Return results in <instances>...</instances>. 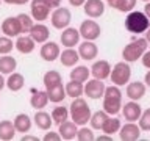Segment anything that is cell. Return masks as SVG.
<instances>
[{"mask_svg":"<svg viewBox=\"0 0 150 141\" xmlns=\"http://www.w3.org/2000/svg\"><path fill=\"white\" fill-rule=\"evenodd\" d=\"M28 35H30L33 39H35V42H38V44H44L45 41H49L50 31H49V27L47 25L38 22V24H33V27H31V30H30Z\"/></svg>","mask_w":150,"mask_h":141,"instance_id":"cell-15","label":"cell"},{"mask_svg":"<svg viewBox=\"0 0 150 141\" xmlns=\"http://www.w3.org/2000/svg\"><path fill=\"white\" fill-rule=\"evenodd\" d=\"M30 8H31V17L38 22H44L45 19H49V14L52 9L45 0H31Z\"/></svg>","mask_w":150,"mask_h":141,"instance_id":"cell-9","label":"cell"},{"mask_svg":"<svg viewBox=\"0 0 150 141\" xmlns=\"http://www.w3.org/2000/svg\"><path fill=\"white\" fill-rule=\"evenodd\" d=\"M105 83H103V80L100 78H92V80H88V83L84 85V94L92 99V100H97V99L103 97V94H105Z\"/></svg>","mask_w":150,"mask_h":141,"instance_id":"cell-8","label":"cell"},{"mask_svg":"<svg viewBox=\"0 0 150 141\" xmlns=\"http://www.w3.org/2000/svg\"><path fill=\"white\" fill-rule=\"evenodd\" d=\"M111 64L108 63L106 60H98L92 64L91 68V74L94 75V78H100V80H105L110 77L111 74Z\"/></svg>","mask_w":150,"mask_h":141,"instance_id":"cell-18","label":"cell"},{"mask_svg":"<svg viewBox=\"0 0 150 141\" xmlns=\"http://www.w3.org/2000/svg\"><path fill=\"white\" fill-rule=\"evenodd\" d=\"M69 115L77 125H86L89 119H91V107L88 105V102L83 97H75L69 108Z\"/></svg>","mask_w":150,"mask_h":141,"instance_id":"cell-1","label":"cell"},{"mask_svg":"<svg viewBox=\"0 0 150 141\" xmlns=\"http://www.w3.org/2000/svg\"><path fill=\"white\" fill-rule=\"evenodd\" d=\"M144 13L147 14V17L150 19V2H147V3H145V6H144Z\"/></svg>","mask_w":150,"mask_h":141,"instance_id":"cell-48","label":"cell"},{"mask_svg":"<svg viewBox=\"0 0 150 141\" xmlns=\"http://www.w3.org/2000/svg\"><path fill=\"white\" fill-rule=\"evenodd\" d=\"M49 102L50 100H49V96H47V91H35L31 99H30V105L35 108V110H42V108H45Z\"/></svg>","mask_w":150,"mask_h":141,"instance_id":"cell-26","label":"cell"},{"mask_svg":"<svg viewBox=\"0 0 150 141\" xmlns=\"http://www.w3.org/2000/svg\"><path fill=\"white\" fill-rule=\"evenodd\" d=\"M145 88H147V85L142 83V82H130L127 83V97L130 99V100H139V99L144 97L145 94Z\"/></svg>","mask_w":150,"mask_h":141,"instance_id":"cell-17","label":"cell"},{"mask_svg":"<svg viewBox=\"0 0 150 141\" xmlns=\"http://www.w3.org/2000/svg\"><path fill=\"white\" fill-rule=\"evenodd\" d=\"M108 113L105 110H98L96 113H92L91 115V119H89V122H91V127L92 129H96V130H102L103 129V125H105V122L108 119Z\"/></svg>","mask_w":150,"mask_h":141,"instance_id":"cell-31","label":"cell"},{"mask_svg":"<svg viewBox=\"0 0 150 141\" xmlns=\"http://www.w3.org/2000/svg\"><path fill=\"white\" fill-rule=\"evenodd\" d=\"M0 3H2V0H0Z\"/></svg>","mask_w":150,"mask_h":141,"instance_id":"cell-54","label":"cell"},{"mask_svg":"<svg viewBox=\"0 0 150 141\" xmlns=\"http://www.w3.org/2000/svg\"><path fill=\"white\" fill-rule=\"evenodd\" d=\"M96 140H97V141H111V140H112V135L103 133V135H98V136H97Z\"/></svg>","mask_w":150,"mask_h":141,"instance_id":"cell-43","label":"cell"},{"mask_svg":"<svg viewBox=\"0 0 150 141\" xmlns=\"http://www.w3.org/2000/svg\"><path fill=\"white\" fill-rule=\"evenodd\" d=\"M47 5H49L50 8H58L61 5V0H45Z\"/></svg>","mask_w":150,"mask_h":141,"instance_id":"cell-44","label":"cell"},{"mask_svg":"<svg viewBox=\"0 0 150 141\" xmlns=\"http://www.w3.org/2000/svg\"><path fill=\"white\" fill-rule=\"evenodd\" d=\"M78 55H80V58H83L84 61H91L98 55V49H97V46L94 44V41L84 39V42H81V44L78 46Z\"/></svg>","mask_w":150,"mask_h":141,"instance_id":"cell-16","label":"cell"},{"mask_svg":"<svg viewBox=\"0 0 150 141\" xmlns=\"http://www.w3.org/2000/svg\"><path fill=\"white\" fill-rule=\"evenodd\" d=\"M16 135V127L11 121H0V140L2 141H11Z\"/></svg>","mask_w":150,"mask_h":141,"instance_id":"cell-28","label":"cell"},{"mask_svg":"<svg viewBox=\"0 0 150 141\" xmlns=\"http://www.w3.org/2000/svg\"><path fill=\"white\" fill-rule=\"evenodd\" d=\"M16 68H17V61L14 56H9L8 53L0 56V72L3 75H9L16 70Z\"/></svg>","mask_w":150,"mask_h":141,"instance_id":"cell-27","label":"cell"},{"mask_svg":"<svg viewBox=\"0 0 150 141\" xmlns=\"http://www.w3.org/2000/svg\"><path fill=\"white\" fill-rule=\"evenodd\" d=\"M89 75H91V70H89L86 66H77L75 69L70 70V80H77V82H88Z\"/></svg>","mask_w":150,"mask_h":141,"instance_id":"cell-35","label":"cell"},{"mask_svg":"<svg viewBox=\"0 0 150 141\" xmlns=\"http://www.w3.org/2000/svg\"><path fill=\"white\" fill-rule=\"evenodd\" d=\"M5 86H6V80L3 78V74L0 72V91H2V89H3Z\"/></svg>","mask_w":150,"mask_h":141,"instance_id":"cell-47","label":"cell"},{"mask_svg":"<svg viewBox=\"0 0 150 141\" xmlns=\"http://www.w3.org/2000/svg\"><path fill=\"white\" fill-rule=\"evenodd\" d=\"M141 61H142L144 68L150 69V50H145V52H144V55L141 56Z\"/></svg>","mask_w":150,"mask_h":141,"instance_id":"cell-42","label":"cell"},{"mask_svg":"<svg viewBox=\"0 0 150 141\" xmlns=\"http://www.w3.org/2000/svg\"><path fill=\"white\" fill-rule=\"evenodd\" d=\"M108 6L114 8L120 13H130L136 6V0H112Z\"/></svg>","mask_w":150,"mask_h":141,"instance_id":"cell-34","label":"cell"},{"mask_svg":"<svg viewBox=\"0 0 150 141\" xmlns=\"http://www.w3.org/2000/svg\"><path fill=\"white\" fill-rule=\"evenodd\" d=\"M119 136L122 141H136L141 138V127L134 122H127L125 125L120 127L119 130Z\"/></svg>","mask_w":150,"mask_h":141,"instance_id":"cell-12","label":"cell"},{"mask_svg":"<svg viewBox=\"0 0 150 141\" xmlns=\"http://www.w3.org/2000/svg\"><path fill=\"white\" fill-rule=\"evenodd\" d=\"M80 38H81V35H80V30H77V28L74 27H66L63 33H61V44H63L64 47H75L80 42Z\"/></svg>","mask_w":150,"mask_h":141,"instance_id":"cell-14","label":"cell"},{"mask_svg":"<svg viewBox=\"0 0 150 141\" xmlns=\"http://www.w3.org/2000/svg\"><path fill=\"white\" fill-rule=\"evenodd\" d=\"M2 2H5V3H8V5H13V0H2Z\"/></svg>","mask_w":150,"mask_h":141,"instance_id":"cell-52","label":"cell"},{"mask_svg":"<svg viewBox=\"0 0 150 141\" xmlns=\"http://www.w3.org/2000/svg\"><path fill=\"white\" fill-rule=\"evenodd\" d=\"M17 17V21H19V25H21V31L23 33V35H27V33H30L31 30V27H33V19L31 16H28V14L25 13H21Z\"/></svg>","mask_w":150,"mask_h":141,"instance_id":"cell-37","label":"cell"},{"mask_svg":"<svg viewBox=\"0 0 150 141\" xmlns=\"http://www.w3.org/2000/svg\"><path fill=\"white\" fill-rule=\"evenodd\" d=\"M103 110L110 116H116L122 110V93L117 85L106 86L103 94Z\"/></svg>","mask_w":150,"mask_h":141,"instance_id":"cell-2","label":"cell"},{"mask_svg":"<svg viewBox=\"0 0 150 141\" xmlns=\"http://www.w3.org/2000/svg\"><path fill=\"white\" fill-rule=\"evenodd\" d=\"M39 138L38 136H35V135H27V133H23V136H22V141H38Z\"/></svg>","mask_w":150,"mask_h":141,"instance_id":"cell-45","label":"cell"},{"mask_svg":"<svg viewBox=\"0 0 150 141\" xmlns=\"http://www.w3.org/2000/svg\"><path fill=\"white\" fill-rule=\"evenodd\" d=\"M23 85H25V78H23V75L22 74H19V72H11L8 75V78H6V88L9 89V91H21V89L23 88Z\"/></svg>","mask_w":150,"mask_h":141,"instance_id":"cell-24","label":"cell"},{"mask_svg":"<svg viewBox=\"0 0 150 141\" xmlns=\"http://www.w3.org/2000/svg\"><path fill=\"white\" fill-rule=\"evenodd\" d=\"M150 25V19L147 17L145 13L141 11H130L128 16L125 17V28L133 35H139V33H145V30Z\"/></svg>","mask_w":150,"mask_h":141,"instance_id":"cell-3","label":"cell"},{"mask_svg":"<svg viewBox=\"0 0 150 141\" xmlns=\"http://www.w3.org/2000/svg\"><path fill=\"white\" fill-rule=\"evenodd\" d=\"M28 2H30V0H13V5H25Z\"/></svg>","mask_w":150,"mask_h":141,"instance_id":"cell-50","label":"cell"},{"mask_svg":"<svg viewBox=\"0 0 150 141\" xmlns=\"http://www.w3.org/2000/svg\"><path fill=\"white\" fill-rule=\"evenodd\" d=\"M35 46H36V42L35 39L30 36V35H23L22 33V36H17V41L14 42V47L21 52V53H31L33 50H35Z\"/></svg>","mask_w":150,"mask_h":141,"instance_id":"cell-20","label":"cell"},{"mask_svg":"<svg viewBox=\"0 0 150 141\" xmlns=\"http://www.w3.org/2000/svg\"><path fill=\"white\" fill-rule=\"evenodd\" d=\"M69 110L66 107H55L53 111H52V119H53L55 124H61V122L67 121L69 119Z\"/></svg>","mask_w":150,"mask_h":141,"instance_id":"cell-36","label":"cell"},{"mask_svg":"<svg viewBox=\"0 0 150 141\" xmlns=\"http://www.w3.org/2000/svg\"><path fill=\"white\" fill-rule=\"evenodd\" d=\"M111 82L112 85H117V86H124L130 82L131 78V68L128 61H119V63L114 64V68L111 69Z\"/></svg>","mask_w":150,"mask_h":141,"instance_id":"cell-5","label":"cell"},{"mask_svg":"<svg viewBox=\"0 0 150 141\" xmlns=\"http://www.w3.org/2000/svg\"><path fill=\"white\" fill-rule=\"evenodd\" d=\"M77 132H78V125L74 121H64L59 124L58 133L61 135V138L66 141H70L74 138H77Z\"/></svg>","mask_w":150,"mask_h":141,"instance_id":"cell-21","label":"cell"},{"mask_svg":"<svg viewBox=\"0 0 150 141\" xmlns=\"http://www.w3.org/2000/svg\"><path fill=\"white\" fill-rule=\"evenodd\" d=\"M45 91H47V96H49V100L53 102V103L63 102L66 99V96H67V94H66V88L63 86V83L56 85V86H53V88L45 89Z\"/></svg>","mask_w":150,"mask_h":141,"instance_id":"cell-29","label":"cell"},{"mask_svg":"<svg viewBox=\"0 0 150 141\" xmlns=\"http://www.w3.org/2000/svg\"><path fill=\"white\" fill-rule=\"evenodd\" d=\"M120 119H117L116 116H108V119L105 122V125H103L102 132L103 133H108V135H114V133H119L120 130Z\"/></svg>","mask_w":150,"mask_h":141,"instance_id":"cell-33","label":"cell"},{"mask_svg":"<svg viewBox=\"0 0 150 141\" xmlns=\"http://www.w3.org/2000/svg\"><path fill=\"white\" fill-rule=\"evenodd\" d=\"M84 2H86V0H69V3L72 5V6H75V8H77V6H83Z\"/></svg>","mask_w":150,"mask_h":141,"instance_id":"cell-46","label":"cell"},{"mask_svg":"<svg viewBox=\"0 0 150 141\" xmlns=\"http://www.w3.org/2000/svg\"><path fill=\"white\" fill-rule=\"evenodd\" d=\"M13 122L14 127H16V132H19V133H27L31 129V118L27 113H19Z\"/></svg>","mask_w":150,"mask_h":141,"instance_id":"cell-23","label":"cell"},{"mask_svg":"<svg viewBox=\"0 0 150 141\" xmlns=\"http://www.w3.org/2000/svg\"><path fill=\"white\" fill-rule=\"evenodd\" d=\"M33 119H35V124L39 127L41 130H50L52 129V124H53L52 115H49L47 111H42V110H38Z\"/></svg>","mask_w":150,"mask_h":141,"instance_id":"cell-25","label":"cell"},{"mask_svg":"<svg viewBox=\"0 0 150 141\" xmlns=\"http://www.w3.org/2000/svg\"><path fill=\"white\" fill-rule=\"evenodd\" d=\"M145 39H147V42H150V25H149L147 30H145Z\"/></svg>","mask_w":150,"mask_h":141,"instance_id":"cell-51","label":"cell"},{"mask_svg":"<svg viewBox=\"0 0 150 141\" xmlns=\"http://www.w3.org/2000/svg\"><path fill=\"white\" fill-rule=\"evenodd\" d=\"M59 140H63V138H61V135L58 132H47L44 135V141H59Z\"/></svg>","mask_w":150,"mask_h":141,"instance_id":"cell-41","label":"cell"},{"mask_svg":"<svg viewBox=\"0 0 150 141\" xmlns=\"http://www.w3.org/2000/svg\"><path fill=\"white\" fill-rule=\"evenodd\" d=\"M78 60H80L78 50H75L74 47H66V50H63L59 53V61L63 66H66V68H74V66H77Z\"/></svg>","mask_w":150,"mask_h":141,"instance_id":"cell-19","label":"cell"},{"mask_svg":"<svg viewBox=\"0 0 150 141\" xmlns=\"http://www.w3.org/2000/svg\"><path fill=\"white\" fill-rule=\"evenodd\" d=\"M41 58L44 60V61H49V63H52V61H55V60H58L59 58V53H61V50H59V46L56 44V42L53 41H45L44 44H42L41 47Z\"/></svg>","mask_w":150,"mask_h":141,"instance_id":"cell-11","label":"cell"},{"mask_svg":"<svg viewBox=\"0 0 150 141\" xmlns=\"http://www.w3.org/2000/svg\"><path fill=\"white\" fill-rule=\"evenodd\" d=\"M144 82H145V85H147V86H150V69H149V72L145 74V77H144Z\"/></svg>","mask_w":150,"mask_h":141,"instance_id":"cell-49","label":"cell"},{"mask_svg":"<svg viewBox=\"0 0 150 141\" xmlns=\"http://www.w3.org/2000/svg\"><path fill=\"white\" fill-rule=\"evenodd\" d=\"M105 2L103 0H86L83 5V9H84V14L91 19H97L103 16L105 13Z\"/></svg>","mask_w":150,"mask_h":141,"instance_id":"cell-10","label":"cell"},{"mask_svg":"<svg viewBox=\"0 0 150 141\" xmlns=\"http://www.w3.org/2000/svg\"><path fill=\"white\" fill-rule=\"evenodd\" d=\"M63 83V77H61V74L58 70H47L44 74V86L45 89L49 88H53L56 85H61Z\"/></svg>","mask_w":150,"mask_h":141,"instance_id":"cell-32","label":"cell"},{"mask_svg":"<svg viewBox=\"0 0 150 141\" xmlns=\"http://www.w3.org/2000/svg\"><path fill=\"white\" fill-rule=\"evenodd\" d=\"M141 2H145V3H147V2H150V0H141Z\"/></svg>","mask_w":150,"mask_h":141,"instance_id":"cell-53","label":"cell"},{"mask_svg":"<svg viewBox=\"0 0 150 141\" xmlns=\"http://www.w3.org/2000/svg\"><path fill=\"white\" fill-rule=\"evenodd\" d=\"M2 31H3V35H6L9 38L21 35L22 31H21V25H19L17 17H6L5 19L2 22Z\"/></svg>","mask_w":150,"mask_h":141,"instance_id":"cell-22","label":"cell"},{"mask_svg":"<svg viewBox=\"0 0 150 141\" xmlns=\"http://www.w3.org/2000/svg\"><path fill=\"white\" fill-rule=\"evenodd\" d=\"M70 21H72V13H70L69 8H63V6L55 8V11L50 16V22L56 30H64L66 27H69Z\"/></svg>","mask_w":150,"mask_h":141,"instance_id":"cell-6","label":"cell"},{"mask_svg":"<svg viewBox=\"0 0 150 141\" xmlns=\"http://www.w3.org/2000/svg\"><path fill=\"white\" fill-rule=\"evenodd\" d=\"M147 46H149V42L145 38H139V39L131 41L122 50V58L125 61H128V63H134V61H138L144 55V52L147 50Z\"/></svg>","mask_w":150,"mask_h":141,"instance_id":"cell-4","label":"cell"},{"mask_svg":"<svg viewBox=\"0 0 150 141\" xmlns=\"http://www.w3.org/2000/svg\"><path fill=\"white\" fill-rule=\"evenodd\" d=\"M80 35H81V38H84V39L88 41H96L98 36L102 35V28L100 25L94 21V19H86V21L81 22V25H80Z\"/></svg>","mask_w":150,"mask_h":141,"instance_id":"cell-7","label":"cell"},{"mask_svg":"<svg viewBox=\"0 0 150 141\" xmlns=\"http://www.w3.org/2000/svg\"><path fill=\"white\" fill-rule=\"evenodd\" d=\"M66 94H67L69 97H81L84 94V83L81 82H77V80H70V82L66 85Z\"/></svg>","mask_w":150,"mask_h":141,"instance_id":"cell-30","label":"cell"},{"mask_svg":"<svg viewBox=\"0 0 150 141\" xmlns=\"http://www.w3.org/2000/svg\"><path fill=\"white\" fill-rule=\"evenodd\" d=\"M14 49V42L9 36H0V55H6Z\"/></svg>","mask_w":150,"mask_h":141,"instance_id":"cell-38","label":"cell"},{"mask_svg":"<svg viewBox=\"0 0 150 141\" xmlns=\"http://www.w3.org/2000/svg\"><path fill=\"white\" fill-rule=\"evenodd\" d=\"M122 113H124V118L127 121L136 122V121H139L141 115H142V108L138 103V100H130L125 105H122Z\"/></svg>","mask_w":150,"mask_h":141,"instance_id":"cell-13","label":"cell"},{"mask_svg":"<svg viewBox=\"0 0 150 141\" xmlns=\"http://www.w3.org/2000/svg\"><path fill=\"white\" fill-rule=\"evenodd\" d=\"M139 127L141 130H150V108L142 111V115L139 118Z\"/></svg>","mask_w":150,"mask_h":141,"instance_id":"cell-40","label":"cell"},{"mask_svg":"<svg viewBox=\"0 0 150 141\" xmlns=\"http://www.w3.org/2000/svg\"><path fill=\"white\" fill-rule=\"evenodd\" d=\"M77 140H80V141H92V140H96L94 132H92V127L89 129V127L81 125V129H78V132H77Z\"/></svg>","mask_w":150,"mask_h":141,"instance_id":"cell-39","label":"cell"}]
</instances>
